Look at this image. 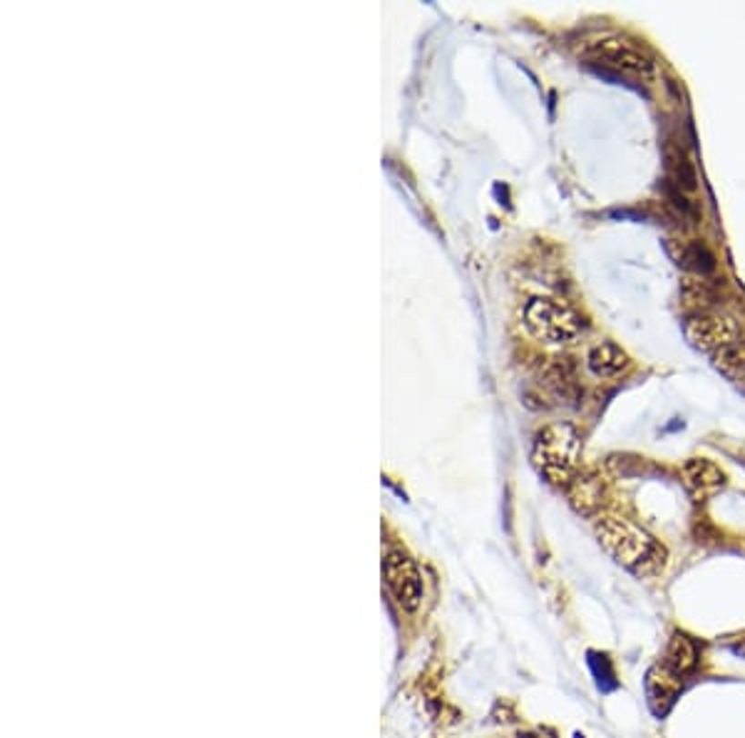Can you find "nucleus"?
Masks as SVG:
<instances>
[{"label":"nucleus","instance_id":"nucleus-6","mask_svg":"<svg viewBox=\"0 0 745 738\" xmlns=\"http://www.w3.org/2000/svg\"><path fill=\"white\" fill-rule=\"evenodd\" d=\"M681 477L683 487L689 490V495L696 502L709 500L716 492L723 490V485H726V473L713 460H709V457H691V460H686L681 467Z\"/></svg>","mask_w":745,"mask_h":738},{"label":"nucleus","instance_id":"nucleus-13","mask_svg":"<svg viewBox=\"0 0 745 738\" xmlns=\"http://www.w3.org/2000/svg\"><path fill=\"white\" fill-rule=\"evenodd\" d=\"M713 364L720 374H726L728 378H740L745 375V341H736V343H728V346L719 348L713 354Z\"/></svg>","mask_w":745,"mask_h":738},{"label":"nucleus","instance_id":"nucleus-11","mask_svg":"<svg viewBox=\"0 0 745 738\" xmlns=\"http://www.w3.org/2000/svg\"><path fill=\"white\" fill-rule=\"evenodd\" d=\"M668 251L676 259V264L689 269L693 273H710L716 269V256L710 254L703 244H681V241H668Z\"/></svg>","mask_w":745,"mask_h":738},{"label":"nucleus","instance_id":"nucleus-10","mask_svg":"<svg viewBox=\"0 0 745 738\" xmlns=\"http://www.w3.org/2000/svg\"><path fill=\"white\" fill-rule=\"evenodd\" d=\"M631 361L624 348H618L611 341H601L589 351V368L591 374L599 378H617L627 371Z\"/></svg>","mask_w":745,"mask_h":738},{"label":"nucleus","instance_id":"nucleus-4","mask_svg":"<svg viewBox=\"0 0 745 738\" xmlns=\"http://www.w3.org/2000/svg\"><path fill=\"white\" fill-rule=\"evenodd\" d=\"M594 63H601L618 75L638 77V80H654V60L624 37H604L589 47Z\"/></svg>","mask_w":745,"mask_h":738},{"label":"nucleus","instance_id":"nucleus-2","mask_svg":"<svg viewBox=\"0 0 745 738\" xmlns=\"http://www.w3.org/2000/svg\"><path fill=\"white\" fill-rule=\"evenodd\" d=\"M579 457H582V437L572 425L555 423L536 433L535 465L552 483L572 485L574 477L579 475Z\"/></svg>","mask_w":745,"mask_h":738},{"label":"nucleus","instance_id":"nucleus-3","mask_svg":"<svg viewBox=\"0 0 745 738\" xmlns=\"http://www.w3.org/2000/svg\"><path fill=\"white\" fill-rule=\"evenodd\" d=\"M525 328L542 343L562 346L572 343L582 333L584 319L579 311H574L564 301L536 296L525 306Z\"/></svg>","mask_w":745,"mask_h":738},{"label":"nucleus","instance_id":"nucleus-7","mask_svg":"<svg viewBox=\"0 0 745 738\" xmlns=\"http://www.w3.org/2000/svg\"><path fill=\"white\" fill-rule=\"evenodd\" d=\"M683 676L671 671L666 664L654 666L648 674H646V696H648V706L654 709L656 716H664L668 713L679 693L683 689Z\"/></svg>","mask_w":745,"mask_h":738},{"label":"nucleus","instance_id":"nucleus-1","mask_svg":"<svg viewBox=\"0 0 745 738\" xmlns=\"http://www.w3.org/2000/svg\"><path fill=\"white\" fill-rule=\"evenodd\" d=\"M597 538L601 547L609 552L618 565L627 567L628 572L646 577L658 572L666 562V549L656 542L646 529L634 525L631 519L604 515L597 519Z\"/></svg>","mask_w":745,"mask_h":738},{"label":"nucleus","instance_id":"nucleus-5","mask_svg":"<svg viewBox=\"0 0 745 738\" xmlns=\"http://www.w3.org/2000/svg\"><path fill=\"white\" fill-rule=\"evenodd\" d=\"M683 333L691 346L700 348V351H713V354L738 341L736 321L730 316H723V313H706V311L689 316L683 323Z\"/></svg>","mask_w":745,"mask_h":738},{"label":"nucleus","instance_id":"nucleus-12","mask_svg":"<svg viewBox=\"0 0 745 738\" xmlns=\"http://www.w3.org/2000/svg\"><path fill=\"white\" fill-rule=\"evenodd\" d=\"M696 664H699L696 641L686 634H673V639L668 641V651H666V666L679 676H686L691 674Z\"/></svg>","mask_w":745,"mask_h":738},{"label":"nucleus","instance_id":"nucleus-14","mask_svg":"<svg viewBox=\"0 0 745 738\" xmlns=\"http://www.w3.org/2000/svg\"><path fill=\"white\" fill-rule=\"evenodd\" d=\"M668 179L679 191H693L699 187L691 162L683 155H668Z\"/></svg>","mask_w":745,"mask_h":738},{"label":"nucleus","instance_id":"nucleus-16","mask_svg":"<svg viewBox=\"0 0 745 738\" xmlns=\"http://www.w3.org/2000/svg\"><path fill=\"white\" fill-rule=\"evenodd\" d=\"M730 651L736 656H740V659H745V639H740L736 644H730Z\"/></svg>","mask_w":745,"mask_h":738},{"label":"nucleus","instance_id":"nucleus-9","mask_svg":"<svg viewBox=\"0 0 745 738\" xmlns=\"http://www.w3.org/2000/svg\"><path fill=\"white\" fill-rule=\"evenodd\" d=\"M569 497H572L574 507L582 515H594L604 505V497H607L604 477L594 473L577 475L574 483L569 485Z\"/></svg>","mask_w":745,"mask_h":738},{"label":"nucleus","instance_id":"nucleus-15","mask_svg":"<svg viewBox=\"0 0 745 738\" xmlns=\"http://www.w3.org/2000/svg\"><path fill=\"white\" fill-rule=\"evenodd\" d=\"M683 299L691 306H710L716 301V293L710 292L703 282H686L683 283Z\"/></svg>","mask_w":745,"mask_h":738},{"label":"nucleus","instance_id":"nucleus-8","mask_svg":"<svg viewBox=\"0 0 745 738\" xmlns=\"http://www.w3.org/2000/svg\"><path fill=\"white\" fill-rule=\"evenodd\" d=\"M385 569H388V582L398 589L400 601H405V604H410V607H413V604H418L420 579H418V572H415V565L410 562L408 557L393 552V555H388Z\"/></svg>","mask_w":745,"mask_h":738}]
</instances>
